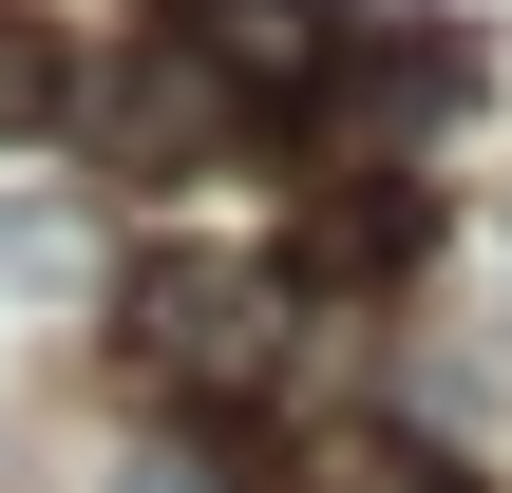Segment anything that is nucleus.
I'll return each mask as SVG.
<instances>
[{
    "mask_svg": "<svg viewBox=\"0 0 512 493\" xmlns=\"http://www.w3.org/2000/svg\"><path fill=\"white\" fill-rule=\"evenodd\" d=\"M133 361H152L171 399H247V380H266V285H247V266H190V247L133 266Z\"/></svg>",
    "mask_w": 512,
    "mask_h": 493,
    "instance_id": "obj_1",
    "label": "nucleus"
},
{
    "mask_svg": "<svg viewBox=\"0 0 512 493\" xmlns=\"http://www.w3.org/2000/svg\"><path fill=\"white\" fill-rule=\"evenodd\" d=\"M418 228H437V209H418V171H380V152H361V171L285 228V266H304V285H399V266H418Z\"/></svg>",
    "mask_w": 512,
    "mask_h": 493,
    "instance_id": "obj_5",
    "label": "nucleus"
},
{
    "mask_svg": "<svg viewBox=\"0 0 512 493\" xmlns=\"http://www.w3.org/2000/svg\"><path fill=\"white\" fill-rule=\"evenodd\" d=\"M95 133H114L133 171H190V152H228V133H247V95H228V76L190 57V38H152V57H133V76L95 95Z\"/></svg>",
    "mask_w": 512,
    "mask_h": 493,
    "instance_id": "obj_3",
    "label": "nucleus"
},
{
    "mask_svg": "<svg viewBox=\"0 0 512 493\" xmlns=\"http://www.w3.org/2000/svg\"><path fill=\"white\" fill-rule=\"evenodd\" d=\"M171 38H190L247 114H266V95H323V57H342V19H323V0H171Z\"/></svg>",
    "mask_w": 512,
    "mask_h": 493,
    "instance_id": "obj_4",
    "label": "nucleus"
},
{
    "mask_svg": "<svg viewBox=\"0 0 512 493\" xmlns=\"http://www.w3.org/2000/svg\"><path fill=\"white\" fill-rule=\"evenodd\" d=\"M323 95H342V133H418V114L475 95V38H456V19H342Z\"/></svg>",
    "mask_w": 512,
    "mask_h": 493,
    "instance_id": "obj_2",
    "label": "nucleus"
},
{
    "mask_svg": "<svg viewBox=\"0 0 512 493\" xmlns=\"http://www.w3.org/2000/svg\"><path fill=\"white\" fill-rule=\"evenodd\" d=\"M57 114H76V38L38 0H0V133H57Z\"/></svg>",
    "mask_w": 512,
    "mask_h": 493,
    "instance_id": "obj_6",
    "label": "nucleus"
},
{
    "mask_svg": "<svg viewBox=\"0 0 512 493\" xmlns=\"http://www.w3.org/2000/svg\"><path fill=\"white\" fill-rule=\"evenodd\" d=\"M285 493H475V475H456L437 437H323V456H304Z\"/></svg>",
    "mask_w": 512,
    "mask_h": 493,
    "instance_id": "obj_7",
    "label": "nucleus"
}]
</instances>
